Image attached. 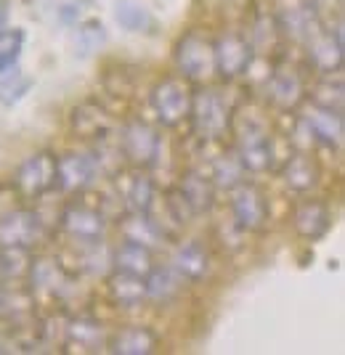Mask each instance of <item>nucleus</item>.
Wrapping results in <instances>:
<instances>
[{
	"label": "nucleus",
	"mask_w": 345,
	"mask_h": 355,
	"mask_svg": "<svg viewBox=\"0 0 345 355\" xmlns=\"http://www.w3.org/2000/svg\"><path fill=\"white\" fill-rule=\"evenodd\" d=\"M104 212L90 205H69L61 212V228L67 236H72L80 244H101L104 236Z\"/></svg>",
	"instance_id": "f8f14e48"
},
{
	"label": "nucleus",
	"mask_w": 345,
	"mask_h": 355,
	"mask_svg": "<svg viewBox=\"0 0 345 355\" xmlns=\"http://www.w3.org/2000/svg\"><path fill=\"white\" fill-rule=\"evenodd\" d=\"M115 16H117V21H120L122 27H125V30H131V32H141L151 21L149 14H146L138 3H128V0L117 6Z\"/></svg>",
	"instance_id": "2f4dec72"
},
{
	"label": "nucleus",
	"mask_w": 345,
	"mask_h": 355,
	"mask_svg": "<svg viewBox=\"0 0 345 355\" xmlns=\"http://www.w3.org/2000/svg\"><path fill=\"white\" fill-rule=\"evenodd\" d=\"M64 342L80 350H88V353H96L106 345L101 324L88 321V318H75L64 326Z\"/></svg>",
	"instance_id": "393cba45"
},
{
	"label": "nucleus",
	"mask_w": 345,
	"mask_h": 355,
	"mask_svg": "<svg viewBox=\"0 0 345 355\" xmlns=\"http://www.w3.org/2000/svg\"><path fill=\"white\" fill-rule=\"evenodd\" d=\"M231 130L237 135V157L247 173H266L274 162V144H271L269 125L258 117L255 112L250 114H237L231 117Z\"/></svg>",
	"instance_id": "f257e3e1"
},
{
	"label": "nucleus",
	"mask_w": 345,
	"mask_h": 355,
	"mask_svg": "<svg viewBox=\"0 0 345 355\" xmlns=\"http://www.w3.org/2000/svg\"><path fill=\"white\" fill-rule=\"evenodd\" d=\"M45 228L37 212L32 209H8L0 215V247H24L30 250L43 239Z\"/></svg>",
	"instance_id": "1a4fd4ad"
},
{
	"label": "nucleus",
	"mask_w": 345,
	"mask_h": 355,
	"mask_svg": "<svg viewBox=\"0 0 345 355\" xmlns=\"http://www.w3.org/2000/svg\"><path fill=\"white\" fill-rule=\"evenodd\" d=\"M311 104L321 106V109H332V112H343V83H319L311 90Z\"/></svg>",
	"instance_id": "7c9ffc66"
},
{
	"label": "nucleus",
	"mask_w": 345,
	"mask_h": 355,
	"mask_svg": "<svg viewBox=\"0 0 345 355\" xmlns=\"http://www.w3.org/2000/svg\"><path fill=\"white\" fill-rule=\"evenodd\" d=\"M144 282H146V297L157 300V302H170V300H176V297H178L183 276H180L173 266L170 268L151 266V270L144 276Z\"/></svg>",
	"instance_id": "b1692460"
},
{
	"label": "nucleus",
	"mask_w": 345,
	"mask_h": 355,
	"mask_svg": "<svg viewBox=\"0 0 345 355\" xmlns=\"http://www.w3.org/2000/svg\"><path fill=\"white\" fill-rule=\"evenodd\" d=\"M27 276H30V282H32V286H30L32 297H43L48 302L64 305L69 297L75 295V289H77L75 276L61 266L59 260H48V257L35 260V263H30Z\"/></svg>",
	"instance_id": "7ed1b4c3"
},
{
	"label": "nucleus",
	"mask_w": 345,
	"mask_h": 355,
	"mask_svg": "<svg viewBox=\"0 0 345 355\" xmlns=\"http://www.w3.org/2000/svg\"><path fill=\"white\" fill-rule=\"evenodd\" d=\"M176 64L183 72V77H205L215 69V61H212V43L199 35V32H186L176 43Z\"/></svg>",
	"instance_id": "9b49d317"
},
{
	"label": "nucleus",
	"mask_w": 345,
	"mask_h": 355,
	"mask_svg": "<svg viewBox=\"0 0 345 355\" xmlns=\"http://www.w3.org/2000/svg\"><path fill=\"white\" fill-rule=\"evenodd\" d=\"M6 19H8V11H6V6L0 3V32L6 30Z\"/></svg>",
	"instance_id": "f704fd0d"
},
{
	"label": "nucleus",
	"mask_w": 345,
	"mask_h": 355,
	"mask_svg": "<svg viewBox=\"0 0 345 355\" xmlns=\"http://www.w3.org/2000/svg\"><path fill=\"white\" fill-rule=\"evenodd\" d=\"M160 347V337L149 326H125L106 340V350L115 355H151Z\"/></svg>",
	"instance_id": "f3484780"
},
{
	"label": "nucleus",
	"mask_w": 345,
	"mask_h": 355,
	"mask_svg": "<svg viewBox=\"0 0 345 355\" xmlns=\"http://www.w3.org/2000/svg\"><path fill=\"white\" fill-rule=\"evenodd\" d=\"M56 164H59V157H53L51 151H40V154L30 157L16 170V193L24 199H40L48 191H53L56 189Z\"/></svg>",
	"instance_id": "423d86ee"
},
{
	"label": "nucleus",
	"mask_w": 345,
	"mask_h": 355,
	"mask_svg": "<svg viewBox=\"0 0 345 355\" xmlns=\"http://www.w3.org/2000/svg\"><path fill=\"white\" fill-rule=\"evenodd\" d=\"M311 3H314L316 8H319V6H321V3H332V0H311ZM335 3H337V6H340V3H343V0H335Z\"/></svg>",
	"instance_id": "c9c22d12"
},
{
	"label": "nucleus",
	"mask_w": 345,
	"mask_h": 355,
	"mask_svg": "<svg viewBox=\"0 0 345 355\" xmlns=\"http://www.w3.org/2000/svg\"><path fill=\"white\" fill-rule=\"evenodd\" d=\"M16 80V64H0V85Z\"/></svg>",
	"instance_id": "72a5a7b5"
},
{
	"label": "nucleus",
	"mask_w": 345,
	"mask_h": 355,
	"mask_svg": "<svg viewBox=\"0 0 345 355\" xmlns=\"http://www.w3.org/2000/svg\"><path fill=\"white\" fill-rule=\"evenodd\" d=\"M69 122H72L75 135L85 138V141H104L106 135H109V130H112L109 114L96 104L77 106L75 112H72V117H69Z\"/></svg>",
	"instance_id": "5701e85b"
},
{
	"label": "nucleus",
	"mask_w": 345,
	"mask_h": 355,
	"mask_svg": "<svg viewBox=\"0 0 345 355\" xmlns=\"http://www.w3.org/2000/svg\"><path fill=\"white\" fill-rule=\"evenodd\" d=\"M282 178H285L289 191L305 193L319 186L321 167H319L314 154H308V151H295L292 157H287L285 167H282Z\"/></svg>",
	"instance_id": "a211bd4d"
},
{
	"label": "nucleus",
	"mask_w": 345,
	"mask_h": 355,
	"mask_svg": "<svg viewBox=\"0 0 345 355\" xmlns=\"http://www.w3.org/2000/svg\"><path fill=\"white\" fill-rule=\"evenodd\" d=\"M0 308H3V289H0Z\"/></svg>",
	"instance_id": "e433bc0d"
},
{
	"label": "nucleus",
	"mask_w": 345,
	"mask_h": 355,
	"mask_svg": "<svg viewBox=\"0 0 345 355\" xmlns=\"http://www.w3.org/2000/svg\"><path fill=\"white\" fill-rule=\"evenodd\" d=\"M173 268L183 276V282H202L210 270V254L205 250V244L186 241L173 252Z\"/></svg>",
	"instance_id": "4be33fe9"
},
{
	"label": "nucleus",
	"mask_w": 345,
	"mask_h": 355,
	"mask_svg": "<svg viewBox=\"0 0 345 355\" xmlns=\"http://www.w3.org/2000/svg\"><path fill=\"white\" fill-rule=\"evenodd\" d=\"M106 292L117 308H138L146 300V282H144V276H135L128 270H115L106 279Z\"/></svg>",
	"instance_id": "412c9836"
},
{
	"label": "nucleus",
	"mask_w": 345,
	"mask_h": 355,
	"mask_svg": "<svg viewBox=\"0 0 345 355\" xmlns=\"http://www.w3.org/2000/svg\"><path fill=\"white\" fill-rule=\"evenodd\" d=\"M120 151L125 157V162H131L133 167L146 170L151 164H157L160 157V135L144 119H133L122 128L120 135Z\"/></svg>",
	"instance_id": "0eeeda50"
},
{
	"label": "nucleus",
	"mask_w": 345,
	"mask_h": 355,
	"mask_svg": "<svg viewBox=\"0 0 345 355\" xmlns=\"http://www.w3.org/2000/svg\"><path fill=\"white\" fill-rule=\"evenodd\" d=\"M178 193L180 199L186 202V207L192 209V215H205L215 205V186H212V180L208 175H202V173H196V170H186L180 175Z\"/></svg>",
	"instance_id": "aec40b11"
},
{
	"label": "nucleus",
	"mask_w": 345,
	"mask_h": 355,
	"mask_svg": "<svg viewBox=\"0 0 345 355\" xmlns=\"http://www.w3.org/2000/svg\"><path fill=\"white\" fill-rule=\"evenodd\" d=\"M292 225L298 231V236L308 239V241H319L321 236H327L332 225V212L324 202L319 199H305L295 207L292 215Z\"/></svg>",
	"instance_id": "dca6fc26"
},
{
	"label": "nucleus",
	"mask_w": 345,
	"mask_h": 355,
	"mask_svg": "<svg viewBox=\"0 0 345 355\" xmlns=\"http://www.w3.org/2000/svg\"><path fill=\"white\" fill-rule=\"evenodd\" d=\"M149 101L154 114H157V122L165 128H176L183 119H189L192 88L178 77H165L151 88Z\"/></svg>",
	"instance_id": "20e7f679"
},
{
	"label": "nucleus",
	"mask_w": 345,
	"mask_h": 355,
	"mask_svg": "<svg viewBox=\"0 0 345 355\" xmlns=\"http://www.w3.org/2000/svg\"><path fill=\"white\" fill-rule=\"evenodd\" d=\"M305 48H308V61L311 67L319 69L324 74L340 72L343 69V32L340 30H321L314 32L308 40H305Z\"/></svg>",
	"instance_id": "ddd939ff"
},
{
	"label": "nucleus",
	"mask_w": 345,
	"mask_h": 355,
	"mask_svg": "<svg viewBox=\"0 0 345 355\" xmlns=\"http://www.w3.org/2000/svg\"><path fill=\"white\" fill-rule=\"evenodd\" d=\"M30 254L24 247H0V282H19L30 270Z\"/></svg>",
	"instance_id": "c756f323"
},
{
	"label": "nucleus",
	"mask_w": 345,
	"mask_h": 355,
	"mask_svg": "<svg viewBox=\"0 0 345 355\" xmlns=\"http://www.w3.org/2000/svg\"><path fill=\"white\" fill-rule=\"evenodd\" d=\"M24 45V32L22 30H3L0 32V64H16Z\"/></svg>",
	"instance_id": "473e14b6"
},
{
	"label": "nucleus",
	"mask_w": 345,
	"mask_h": 355,
	"mask_svg": "<svg viewBox=\"0 0 345 355\" xmlns=\"http://www.w3.org/2000/svg\"><path fill=\"white\" fill-rule=\"evenodd\" d=\"M122 234H125L128 241H138V244H144L149 250H154L165 239L162 225L157 220H151V215H135V212L122 220Z\"/></svg>",
	"instance_id": "bb28decb"
},
{
	"label": "nucleus",
	"mask_w": 345,
	"mask_h": 355,
	"mask_svg": "<svg viewBox=\"0 0 345 355\" xmlns=\"http://www.w3.org/2000/svg\"><path fill=\"white\" fill-rule=\"evenodd\" d=\"M154 199H157V186L149 175H135L128 186V193H125V202H128V209L135 212V215H151V207H154Z\"/></svg>",
	"instance_id": "c85d7f7f"
},
{
	"label": "nucleus",
	"mask_w": 345,
	"mask_h": 355,
	"mask_svg": "<svg viewBox=\"0 0 345 355\" xmlns=\"http://www.w3.org/2000/svg\"><path fill=\"white\" fill-rule=\"evenodd\" d=\"M244 167H242L239 157H237V151H226L221 154L215 162H212V186H218V189H226V191H234L237 186L244 183Z\"/></svg>",
	"instance_id": "cd10ccee"
},
{
	"label": "nucleus",
	"mask_w": 345,
	"mask_h": 355,
	"mask_svg": "<svg viewBox=\"0 0 345 355\" xmlns=\"http://www.w3.org/2000/svg\"><path fill=\"white\" fill-rule=\"evenodd\" d=\"M99 173L96 159L88 154H64L56 164V186L61 191H83Z\"/></svg>",
	"instance_id": "2eb2a0df"
},
{
	"label": "nucleus",
	"mask_w": 345,
	"mask_h": 355,
	"mask_svg": "<svg viewBox=\"0 0 345 355\" xmlns=\"http://www.w3.org/2000/svg\"><path fill=\"white\" fill-rule=\"evenodd\" d=\"M231 215H234V225L239 231H260L269 223V199L258 186L242 183L234 189V199H231Z\"/></svg>",
	"instance_id": "9d476101"
},
{
	"label": "nucleus",
	"mask_w": 345,
	"mask_h": 355,
	"mask_svg": "<svg viewBox=\"0 0 345 355\" xmlns=\"http://www.w3.org/2000/svg\"><path fill=\"white\" fill-rule=\"evenodd\" d=\"M255 56L253 43L239 35V32H226L218 37V43H212V61H215V72L224 80H234L250 69Z\"/></svg>",
	"instance_id": "6e6552de"
},
{
	"label": "nucleus",
	"mask_w": 345,
	"mask_h": 355,
	"mask_svg": "<svg viewBox=\"0 0 345 355\" xmlns=\"http://www.w3.org/2000/svg\"><path fill=\"white\" fill-rule=\"evenodd\" d=\"M303 125L316 144H324L330 148H337L343 144V112L314 106V112L303 117Z\"/></svg>",
	"instance_id": "6ab92c4d"
},
{
	"label": "nucleus",
	"mask_w": 345,
	"mask_h": 355,
	"mask_svg": "<svg viewBox=\"0 0 345 355\" xmlns=\"http://www.w3.org/2000/svg\"><path fill=\"white\" fill-rule=\"evenodd\" d=\"M151 250L138 244V241H122L117 252H115V270H128L135 276H146L151 270Z\"/></svg>",
	"instance_id": "a878e982"
},
{
	"label": "nucleus",
	"mask_w": 345,
	"mask_h": 355,
	"mask_svg": "<svg viewBox=\"0 0 345 355\" xmlns=\"http://www.w3.org/2000/svg\"><path fill=\"white\" fill-rule=\"evenodd\" d=\"M231 109L226 104V98L212 88H199L192 93V109L189 119L194 135L202 141H218L231 130Z\"/></svg>",
	"instance_id": "f03ea898"
},
{
	"label": "nucleus",
	"mask_w": 345,
	"mask_h": 355,
	"mask_svg": "<svg viewBox=\"0 0 345 355\" xmlns=\"http://www.w3.org/2000/svg\"><path fill=\"white\" fill-rule=\"evenodd\" d=\"M266 98L271 106L289 112L303 101V80L289 67H276L266 80Z\"/></svg>",
	"instance_id": "4468645a"
},
{
	"label": "nucleus",
	"mask_w": 345,
	"mask_h": 355,
	"mask_svg": "<svg viewBox=\"0 0 345 355\" xmlns=\"http://www.w3.org/2000/svg\"><path fill=\"white\" fill-rule=\"evenodd\" d=\"M274 21L279 32L295 43H305L314 32L321 30L319 11L311 0H274Z\"/></svg>",
	"instance_id": "39448f33"
}]
</instances>
